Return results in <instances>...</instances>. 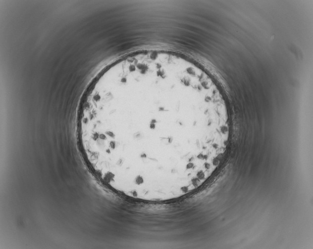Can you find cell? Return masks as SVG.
Instances as JSON below:
<instances>
[{"label": "cell", "mask_w": 313, "mask_h": 249, "mask_svg": "<svg viewBox=\"0 0 313 249\" xmlns=\"http://www.w3.org/2000/svg\"><path fill=\"white\" fill-rule=\"evenodd\" d=\"M230 131L224 97L191 59L161 49L123 56L90 83L77 118L78 145L93 174L129 199L186 195L216 170Z\"/></svg>", "instance_id": "obj_1"}]
</instances>
